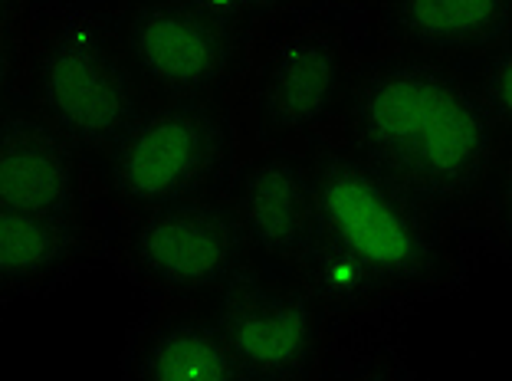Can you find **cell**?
<instances>
[{
    "label": "cell",
    "instance_id": "20",
    "mask_svg": "<svg viewBox=\"0 0 512 381\" xmlns=\"http://www.w3.org/2000/svg\"><path fill=\"white\" fill-rule=\"evenodd\" d=\"M30 10H33V0H0V43L20 40Z\"/></svg>",
    "mask_w": 512,
    "mask_h": 381
},
{
    "label": "cell",
    "instance_id": "11",
    "mask_svg": "<svg viewBox=\"0 0 512 381\" xmlns=\"http://www.w3.org/2000/svg\"><path fill=\"white\" fill-rule=\"evenodd\" d=\"M109 257L106 214L43 217L0 211V296H50Z\"/></svg>",
    "mask_w": 512,
    "mask_h": 381
},
{
    "label": "cell",
    "instance_id": "22",
    "mask_svg": "<svg viewBox=\"0 0 512 381\" xmlns=\"http://www.w3.org/2000/svg\"><path fill=\"white\" fill-rule=\"evenodd\" d=\"M247 381H266V378H247Z\"/></svg>",
    "mask_w": 512,
    "mask_h": 381
},
{
    "label": "cell",
    "instance_id": "8",
    "mask_svg": "<svg viewBox=\"0 0 512 381\" xmlns=\"http://www.w3.org/2000/svg\"><path fill=\"white\" fill-rule=\"evenodd\" d=\"M211 309L247 378L312 381L332 345L329 316L286 267L250 263Z\"/></svg>",
    "mask_w": 512,
    "mask_h": 381
},
{
    "label": "cell",
    "instance_id": "7",
    "mask_svg": "<svg viewBox=\"0 0 512 381\" xmlns=\"http://www.w3.org/2000/svg\"><path fill=\"white\" fill-rule=\"evenodd\" d=\"M109 17L151 106L227 99L253 27L214 0H109Z\"/></svg>",
    "mask_w": 512,
    "mask_h": 381
},
{
    "label": "cell",
    "instance_id": "12",
    "mask_svg": "<svg viewBox=\"0 0 512 381\" xmlns=\"http://www.w3.org/2000/svg\"><path fill=\"white\" fill-rule=\"evenodd\" d=\"M122 381H247L201 303L151 306L132 326L122 352Z\"/></svg>",
    "mask_w": 512,
    "mask_h": 381
},
{
    "label": "cell",
    "instance_id": "18",
    "mask_svg": "<svg viewBox=\"0 0 512 381\" xmlns=\"http://www.w3.org/2000/svg\"><path fill=\"white\" fill-rule=\"evenodd\" d=\"M20 40L0 43V125L20 112Z\"/></svg>",
    "mask_w": 512,
    "mask_h": 381
},
{
    "label": "cell",
    "instance_id": "3",
    "mask_svg": "<svg viewBox=\"0 0 512 381\" xmlns=\"http://www.w3.org/2000/svg\"><path fill=\"white\" fill-rule=\"evenodd\" d=\"M322 240L375 276L391 306L450 293L470 267V221L427 204L335 132L312 148Z\"/></svg>",
    "mask_w": 512,
    "mask_h": 381
},
{
    "label": "cell",
    "instance_id": "10",
    "mask_svg": "<svg viewBox=\"0 0 512 381\" xmlns=\"http://www.w3.org/2000/svg\"><path fill=\"white\" fill-rule=\"evenodd\" d=\"M0 211L102 214L92 161L33 112H14L0 125Z\"/></svg>",
    "mask_w": 512,
    "mask_h": 381
},
{
    "label": "cell",
    "instance_id": "13",
    "mask_svg": "<svg viewBox=\"0 0 512 381\" xmlns=\"http://www.w3.org/2000/svg\"><path fill=\"white\" fill-rule=\"evenodd\" d=\"M391 56L444 66L512 37V0H375Z\"/></svg>",
    "mask_w": 512,
    "mask_h": 381
},
{
    "label": "cell",
    "instance_id": "5",
    "mask_svg": "<svg viewBox=\"0 0 512 381\" xmlns=\"http://www.w3.org/2000/svg\"><path fill=\"white\" fill-rule=\"evenodd\" d=\"M240 145L227 99L151 106L106 155L92 161L106 217L224 198Z\"/></svg>",
    "mask_w": 512,
    "mask_h": 381
},
{
    "label": "cell",
    "instance_id": "15",
    "mask_svg": "<svg viewBox=\"0 0 512 381\" xmlns=\"http://www.w3.org/2000/svg\"><path fill=\"white\" fill-rule=\"evenodd\" d=\"M473 224H480L483 234L490 237V244L503 253L506 260H512V145L503 148V155L496 158L490 178H486Z\"/></svg>",
    "mask_w": 512,
    "mask_h": 381
},
{
    "label": "cell",
    "instance_id": "16",
    "mask_svg": "<svg viewBox=\"0 0 512 381\" xmlns=\"http://www.w3.org/2000/svg\"><path fill=\"white\" fill-rule=\"evenodd\" d=\"M470 86L483 99L486 112L493 115L506 145H512V37L506 43H499L493 53L483 56L480 73H476Z\"/></svg>",
    "mask_w": 512,
    "mask_h": 381
},
{
    "label": "cell",
    "instance_id": "6",
    "mask_svg": "<svg viewBox=\"0 0 512 381\" xmlns=\"http://www.w3.org/2000/svg\"><path fill=\"white\" fill-rule=\"evenodd\" d=\"M109 263L151 306H211L250 267V250L224 198L106 217Z\"/></svg>",
    "mask_w": 512,
    "mask_h": 381
},
{
    "label": "cell",
    "instance_id": "21",
    "mask_svg": "<svg viewBox=\"0 0 512 381\" xmlns=\"http://www.w3.org/2000/svg\"><path fill=\"white\" fill-rule=\"evenodd\" d=\"M4 306H7V299H4V296H0V313H4Z\"/></svg>",
    "mask_w": 512,
    "mask_h": 381
},
{
    "label": "cell",
    "instance_id": "14",
    "mask_svg": "<svg viewBox=\"0 0 512 381\" xmlns=\"http://www.w3.org/2000/svg\"><path fill=\"white\" fill-rule=\"evenodd\" d=\"M289 270L299 276L302 286L322 306V313L329 316V322H368L384 309H391V299L375 276L319 234L299 257L296 267Z\"/></svg>",
    "mask_w": 512,
    "mask_h": 381
},
{
    "label": "cell",
    "instance_id": "4",
    "mask_svg": "<svg viewBox=\"0 0 512 381\" xmlns=\"http://www.w3.org/2000/svg\"><path fill=\"white\" fill-rule=\"evenodd\" d=\"M20 99L89 161L151 109L109 0H33L20 33Z\"/></svg>",
    "mask_w": 512,
    "mask_h": 381
},
{
    "label": "cell",
    "instance_id": "17",
    "mask_svg": "<svg viewBox=\"0 0 512 381\" xmlns=\"http://www.w3.org/2000/svg\"><path fill=\"white\" fill-rule=\"evenodd\" d=\"M312 381H407V375L391 352L342 349L335 355V345H329V352H325V359Z\"/></svg>",
    "mask_w": 512,
    "mask_h": 381
},
{
    "label": "cell",
    "instance_id": "19",
    "mask_svg": "<svg viewBox=\"0 0 512 381\" xmlns=\"http://www.w3.org/2000/svg\"><path fill=\"white\" fill-rule=\"evenodd\" d=\"M217 7H224L227 14L240 17L243 23H250V27H256L260 20L279 14L283 7H289L293 0H214Z\"/></svg>",
    "mask_w": 512,
    "mask_h": 381
},
{
    "label": "cell",
    "instance_id": "9",
    "mask_svg": "<svg viewBox=\"0 0 512 381\" xmlns=\"http://www.w3.org/2000/svg\"><path fill=\"white\" fill-rule=\"evenodd\" d=\"M224 201L247 240L250 263L296 267L319 230L312 152L266 148L240 155Z\"/></svg>",
    "mask_w": 512,
    "mask_h": 381
},
{
    "label": "cell",
    "instance_id": "1",
    "mask_svg": "<svg viewBox=\"0 0 512 381\" xmlns=\"http://www.w3.org/2000/svg\"><path fill=\"white\" fill-rule=\"evenodd\" d=\"M384 56L375 0H293L260 20L227 96L240 155L319 148L339 132L358 79Z\"/></svg>",
    "mask_w": 512,
    "mask_h": 381
},
{
    "label": "cell",
    "instance_id": "2",
    "mask_svg": "<svg viewBox=\"0 0 512 381\" xmlns=\"http://www.w3.org/2000/svg\"><path fill=\"white\" fill-rule=\"evenodd\" d=\"M339 135L417 198L473 224L506 138L463 76L384 56L358 79Z\"/></svg>",
    "mask_w": 512,
    "mask_h": 381
}]
</instances>
